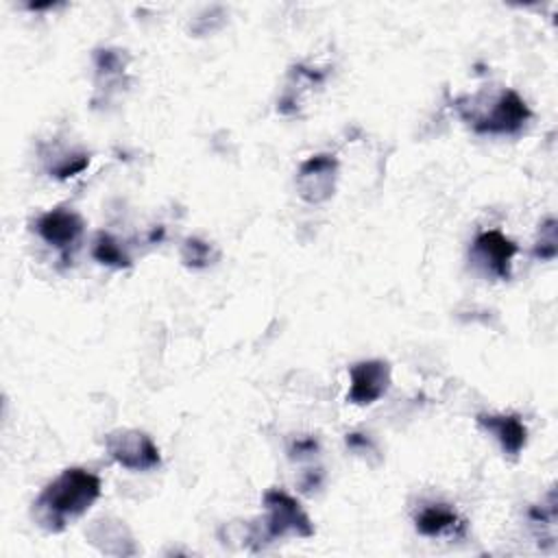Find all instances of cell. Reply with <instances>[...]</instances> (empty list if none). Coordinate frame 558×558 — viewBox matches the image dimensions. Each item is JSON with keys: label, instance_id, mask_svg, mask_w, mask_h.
I'll return each instance as SVG.
<instances>
[{"label": "cell", "instance_id": "ba28073f", "mask_svg": "<svg viewBox=\"0 0 558 558\" xmlns=\"http://www.w3.org/2000/svg\"><path fill=\"white\" fill-rule=\"evenodd\" d=\"M35 231L46 244L59 251H68L78 242L83 233V218L72 209L57 207V209L44 211L35 220Z\"/></svg>", "mask_w": 558, "mask_h": 558}, {"label": "cell", "instance_id": "9c48e42d", "mask_svg": "<svg viewBox=\"0 0 558 558\" xmlns=\"http://www.w3.org/2000/svg\"><path fill=\"white\" fill-rule=\"evenodd\" d=\"M477 425L490 432L510 458H517L527 442V427L517 414H477Z\"/></svg>", "mask_w": 558, "mask_h": 558}, {"label": "cell", "instance_id": "7a4b0ae2", "mask_svg": "<svg viewBox=\"0 0 558 558\" xmlns=\"http://www.w3.org/2000/svg\"><path fill=\"white\" fill-rule=\"evenodd\" d=\"M264 508L266 514L248 525L246 541L253 545V549H259L266 543H272L283 536H314L312 519L292 495L279 488H270L264 493Z\"/></svg>", "mask_w": 558, "mask_h": 558}, {"label": "cell", "instance_id": "9a60e30c", "mask_svg": "<svg viewBox=\"0 0 558 558\" xmlns=\"http://www.w3.org/2000/svg\"><path fill=\"white\" fill-rule=\"evenodd\" d=\"M89 163V155L87 153H70L65 157H61L59 161H54L48 172L57 179H68V177H74L78 174L85 166Z\"/></svg>", "mask_w": 558, "mask_h": 558}, {"label": "cell", "instance_id": "3957f363", "mask_svg": "<svg viewBox=\"0 0 558 558\" xmlns=\"http://www.w3.org/2000/svg\"><path fill=\"white\" fill-rule=\"evenodd\" d=\"M458 111L473 126V131L493 135L519 133L532 118L530 107L514 89L499 92L490 105H475L469 100L466 107L458 105Z\"/></svg>", "mask_w": 558, "mask_h": 558}, {"label": "cell", "instance_id": "6da1fadb", "mask_svg": "<svg viewBox=\"0 0 558 558\" xmlns=\"http://www.w3.org/2000/svg\"><path fill=\"white\" fill-rule=\"evenodd\" d=\"M100 477L87 469H63L52 482H48L33 501V519L46 532H61L85 514L100 497Z\"/></svg>", "mask_w": 558, "mask_h": 558}, {"label": "cell", "instance_id": "8992f818", "mask_svg": "<svg viewBox=\"0 0 558 558\" xmlns=\"http://www.w3.org/2000/svg\"><path fill=\"white\" fill-rule=\"evenodd\" d=\"M351 388L347 399L355 405H371L388 392L390 364L386 360H362L349 366Z\"/></svg>", "mask_w": 558, "mask_h": 558}, {"label": "cell", "instance_id": "5bb4252c", "mask_svg": "<svg viewBox=\"0 0 558 558\" xmlns=\"http://www.w3.org/2000/svg\"><path fill=\"white\" fill-rule=\"evenodd\" d=\"M558 253V238H556V220L554 218H547L543 225H541V233H538V240H536V246H534V255L543 262H549L554 259Z\"/></svg>", "mask_w": 558, "mask_h": 558}, {"label": "cell", "instance_id": "52a82bcc", "mask_svg": "<svg viewBox=\"0 0 558 558\" xmlns=\"http://www.w3.org/2000/svg\"><path fill=\"white\" fill-rule=\"evenodd\" d=\"M517 251V244L497 229L482 231L473 240V259L497 279H510V264Z\"/></svg>", "mask_w": 558, "mask_h": 558}, {"label": "cell", "instance_id": "30bf717a", "mask_svg": "<svg viewBox=\"0 0 558 558\" xmlns=\"http://www.w3.org/2000/svg\"><path fill=\"white\" fill-rule=\"evenodd\" d=\"M87 538L102 554H111V556H133V554H137V547H135L133 536L126 530V525L118 519H111V517L96 519L94 525L87 532Z\"/></svg>", "mask_w": 558, "mask_h": 558}, {"label": "cell", "instance_id": "4fadbf2b", "mask_svg": "<svg viewBox=\"0 0 558 558\" xmlns=\"http://www.w3.org/2000/svg\"><path fill=\"white\" fill-rule=\"evenodd\" d=\"M216 257L214 246L201 238H187L181 246V259L187 268H207Z\"/></svg>", "mask_w": 558, "mask_h": 558}, {"label": "cell", "instance_id": "7c38bea8", "mask_svg": "<svg viewBox=\"0 0 558 558\" xmlns=\"http://www.w3.org/2000/svg\"><path fill=\"white\" fill-rule=\"evenodd\" d=\"M92 255L96 262L105 264V266H111V268H129L131 266V257L124 253V248L120 246V242L100 231L94 240V248H92Z\"/></svg>", "mask_w": 558, "mask_h": 558}, {"label": "cell", "instance_id": "8fae6325", "mask_svg": "<svg viewBox=\"0 0 558 558\" xmlns=\"http://www.w3.org/2000/svg\"><path fill=\"white\" fill-rule=\"evenodd\" d=\"M414 527L418 534L423 536H442L447 532H462L464 530V521L458 517V512L442 501H434V504H425L416 517H414Z\"/></svg>", "mask_w": 558, "mask_h": 558}, {"label": "cell", "instance_id": "277c9868", "mask_svg": "<svg viewBox=\"0 0 558 558\" xmlns=\"http://www.w3.org/2000/svg\"><path fill=\"white\" fill-rule=\"evenodd\" d=\"M107 453L129 471H153L161 464L159 447L153 438L133 427H120L105 436Z\"/></svg>", "mask_w": 558, "mask_h": 558}, {"label": "cell", "instance_id": "5b68a950", "mask_svg": "<svg viewBox=\"0 0 558 558\" xmlns=\"http://www.w3.org/2000/svg\"><path fill=\"white\" fill-rule=\"evenodd\" d=\"M336 174H338V161L333 155H327V153L312 155L307 161L301 163L296 172L299 196L312 205L329 201L336 190Z\"/></svg>", "mask_w": 558, "mask_h": 558}]
</instances>
